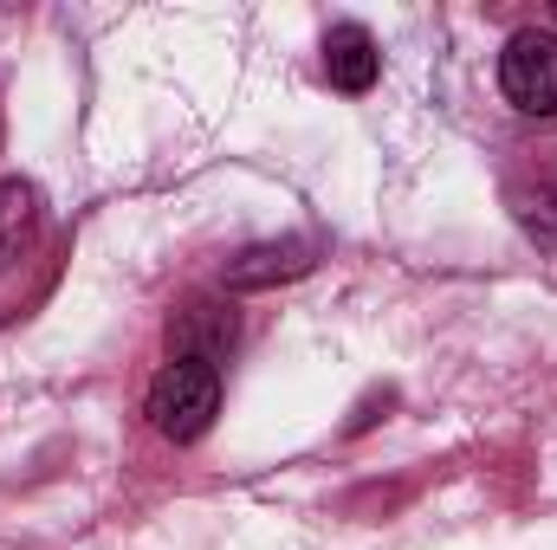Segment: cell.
Segmentation results:
<instances>
[{
  "mask_svg": "<svg viewBox=\"0 0 557 550\" xmlns=\"http://www.w3.org/2000/svg\"><path fill=\"white\" fill-rule=\"evenodd\" d=\"M143 414H149V427H156L162 440L195 447V440L214 427V414H221V370L201 363V357H169V363L156 370L149 396H143Z\"/></svg>",
  "mask_w": 557,
  "mask_h": 550,
  "instance_id": "1",
  "label": "cell"
},
{
  "mask_svg": "<svg viewBox=\"0 0 557 550\" xmlns=\"http://www.w3.org/2000/svg\"><path fill=\"white\" fill-rule=\"evenodd\" d=\"M499 91L512 111L539 117V124H557V33L545 26H525L506 39L499 52Z\"/></svg>",
  "mask_w": 557,
  "mask_h": 550,
  "instance_id": "2",
  "label": "cell"
},
{
  "mask_svg": "<svg viewBox=\"0 0 557 550\" xmlns=\"http://www.w3.org/2000/svg\"><path fill=\"white\" fill-rule=\"evenodd\" d=\"M311 266H318V240H311V234H285V240H260V247L234 253L227 273H221V285H227V291H273V285L305 278Z\"/></svg>",
  "mask_w": 557,
  "mask_h": 550,
  "instance_id": "3",
  "label": "cell"
},
{
  "mask_svg": "<svg viewBox=\"0 0 557 550\" xmlns=\"http://www.w3.org/2000/svg\"><path fill=\"white\" fill-rule=\"evenodd\" d=\"M324 78H331L337 91H350V98H363V91L383 78V52H376L370 26L337 20V26L324 33Z\"/></svg>",
  "mask_w": 557,
  "mask_h": 550,
  "instance_id": "4",
  "label": "cell"
},
{
  "mask_svg": "<svg viewBox=\"0 0 557 550\" xmlns=\"http://www.w3.org/2000/svg\"><path fill=\"white\" fill-rule=\"evenodd\" d=\"M33 234H39V188L26 175H0V273L20 266Z\"/></svg>",
  "mask_w": 557,
  "mask_h": 550,
  "instance_id": "5",
  "label": "cell"
},
{
  "mask_svg": "<svg viewBox=\"0 0 557 550\" xmlns=\"http://www.w3.org/2000/svg\"><path fill=\"white\" fill-rule=\"evenodd\" d=\"M169 343H175V357H201V363L221 370V357L234 350V317L214 311V304H188L182 324H169Z\"/></svg>",
  "mask_w": 557,
  "mask_h": 550,
  "instance_id": "6",
  "label": "cell"
},
{
  "mask_svg": "<svg viewBox=\"0 0 557 550\" xmlns=\"http://www.w3.org/2000/svg\"><path fill=\"white\" fill-rule=\"evenodd\" d=\"M552 20H557V7H552Z\"/></svg>",
  "mask_w": 557,
  "mask_h": 550,
  "instance_id": "7",
  "label": "cell"
}]
</instances>
